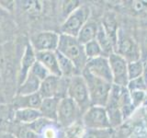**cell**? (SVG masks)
Wrapping results in <instances>:
<instances>
[{
  "instance_id": "obj_1",
  "label": "cell",
  "mask_w": 147,
  "mask_h": 138,
  "mask_svg": "<svg viewBox=\"0 0 147 138\" xmlns=\"http://www.w3.org/2000/svg\"><path fill=\"white\" fill-rule=\"evenodd\" d=\"M56 52L70 60L80 74L85 69L87 58L85 53L84 45L79 43L76 37L60 34Z\"/></svg>"
},
{
  "instance_id": "obj_2",
  "label": "cell",
  "mask_w": 147,
  "mask_h": 138,
  "mask_svg": "<svg viewBox=\"0 0 147 138\" xmlns=\"http://www.w3.org/2000/svg\"><path fill=\"white\" fill-rule=\"evenodd\" d=\"M81 75L84 77L88 89L91 106H100L106 108L113 84L93 76L86 69L83 70Z\"/></svg>"
},
{
  "instance_id": "obj_3",
  "label": "cell",
  "mask_w": 147,
  "mask_h": 138,
  "mask_svg": "<svg viewBox=\"0 0 147 138\" xmlns=\"http://www.w3.org/2000/svg\"><path fill=\"white\" fill-rule=\"evenodd\" d=\"M67 97L77 104L82 114H84L91 107L88 89L82 75H76L69 78Z\"/></svg>"
},
{
  "instance_id": "obj_4",
  "label": "cell",
  "mask_w": 147,
  "mask_h": 138,
  "mask_svg": "<svg viewBox=\"0 0 147 138\" xmlns=\"http://www.w3.org/2000/svg\"><path fill=\"white\" fill-rule=\"evenodd\" d=\"M90 9L86 5H81L70 15H68L60 26V34L77 37L81 29L88 21Z\"/></svg>"
},
{
  "instance_id": "obj_5",
  "label": "cell",
  "mask_w": 147,
  "mask_h": 138,
  "mask_svg": "<svg viewBox=\"0 0 147 138\" xmlns=\"http://www.w3.org/2000/svg\"><path fill=\"white\" fill-rule=\"evenodd\" d=\"M82 112L72 99L65 97L60 100L56 123L61 128L68 129L82 119Z\"/></svg>"
},
{
  "instance_id": "obj_6",
  "label": "cell",
  "mask_w": 147,
  "mask_h": 138,
  "mask_svg": "<svg viewBox=\"0 0 147 138\" xmlns=\"http://www.w3.org/2000/svg\"><path fill=\"white\" fill-rule=\"evenodd\" d=\"M68 84L69 78L50 75L40 83L39 93L42 99L65 98L67 97Z\"/></svg>"
},
{
  "instance_id": "obj_7",
  "label": "cell",
  "mask_w": 147,
  "mask_h": 138,
  "mask_svg": "<svg viewBox=\"0 0 147 138\" xmlns=\"http://www.w3.org/2000/svg\"><path fill=\"white\" fill-rule=\"evenodd\" d=\"M81 122L85 129H112L105 107L91 106L82 115Z\"/></svg>"
},
{
  "instance_id": "obj_8",
  "label": "cell",
  "mask_w": 147,
  "mask_h": 138,
  "mask_svg": "<svg viewBox=\"0 0 147 138\" xmlns=\"http://www.w3.org/2000/svg\"><path fill=\"white\" fill-rule=\"evenodd\" d=\"M60 39V33L55 31H40L31 36L30 44L35 51L39 52H56Z\"/></svg>"
},
{
  "instance_id": "obj_9",
  "label": "cell",
  "mask_w": 147,
  "mask_h": 138,
  "mask_svg": "<svg viewBox=\"0 0 147 138\" xmlns=\"http://www.w3.org/2000/svg\"><path fill=\"white\" fill-rule=\"evenodd\" d=\"M108 59L111 69L113 85L126 87L129 83L127 60L117 53L109 54Z\"/></svg>"
},
{
  "instance_id": "obj_10",
  "label": "cell",
  "mask_w": 147,
  "mask_h": 138,
  "mask_svg": "<svg viewBox=\"0 0 147 138\" xmlns=\"http://www.w3.org/2000/svg\"><path fill=\"white\" fill-rule=\"evenodd\" d=\"M116 53L121 55L123 58L127 60L128 63L140 60L139 48L131 37L124 33L121 29H119L118 31V43Z\"/></svg>"
},
{
  "instance_id": "obj_11",
  "label": "cell",
  "mask_w": 147,
  "mask_h": 138,
  "mask_svg": "<svg viewBox=\"0 0 147 138\" xmlns=\"http://www.w3.org/2000/svg\"><path fill=\"white\" fill-rule=\"evenodd\" d=\"M85 69L93 76L101 78L110 84H113V77L108 57L99 56L93 59H88Z\"/></svg>"
},
{
  "instance_id": "obj_12",
  "label": "cell",
  "mask_w": 147,
  "mask_h": 138,
  "mask_svg": "<svg viewBox=\"0 0 147 138\" xmlns=\"http://www.w3.org/2000/svg\"><path fill=\"white\" fill-rule=\"evenodd\" d=\"M36 61L37 60L35 51L30 43H28L26 45L24 53H23L20 60V67L18 74V86L22 84V82L26 79L31 67L33 66Z\"/></svg>"
},
{
  "instance_id": "obj_13",
  "label": "cell",
  "mask_w": 147,
  "mask_h": 138,
  "mask_svg": "<svg viewBox=\"0 0 147 138\" xmlns=\"http://www.w3.org/2000/svg\"><path fill=\"white\" fill-rule=\"evenodd\" d=\"M36 60L40 63L49 72L50 75L62 76L60 72L56 52H39L36 53Z\"/></svg>"
},
{
  "instance_id": "obj_14",
  "label": "cell",
  "mask_w": 147,
  "mask_h": 138,
  "mask_svg": "<svg viewBox=\"0 0 147 138\" xmlns=\"http://www.w3.org/2000/svg\"><path fill=\"white\" fill-rule=\"evenodd\" d=\"M42 98L39 92L30 95H16L13 100V106L15 110L18 109H35L39 110Z\"/></svg>"
},
{
  "instance_id": "obj_15",
  "label": "cell",
  "mask_w": 147,
  "mask_h": 138,
  "mask_svg": "<svg viewBox=\"0 0 147 138\" xmlns=\"http://www.w3.org/2000/svg\"><path fill=\"white\" fill-rule=\"evenodd\" d=\"M61 99L58 98H46L41 101L40 107L39 109L41 117L48 121L56 122L58 107Z\"/></svg>"
},
{
  "instance_id": "obj_16",
  "label": "cell",
  "mask_w": 147,
  "mask_h": 138,
  "mask_svg": "<svg viewBox=\"0 0 147 138\" xmlns=\"http://www.w3.org/2000/svg\"><path fill=\"white\" fill-rule=\"evenodd\" d=\"M15 121L24 125H29L34 122L38 119L41 118V114L39 110L35 109H18L14 112Z\"/></svg>"
},
{
  "instance_id": "obj_17",
  "label": "cell",
  "mask_w": 147,
  "mask_h": 138,
  "mask_svg": "<svg viewBox=\"0 0 147 138\" xmlns=\"http://www.w3.org/2000/svg\"><path fill=\"white\" fill-rule=\"evenodd\" d=\"M99 25L96 21L88 20L84 27L82 28L80 32L77 35V40L79 41V43L83 45L89 43L91 41L96 40V34H98Z\"/></svg>"
},
{
  "instance_id": "obj_18",
  "label": "cell",
  "mask_w": 147,
  "mask_h": 138,
  "mask_svg": "<svg viewBox=\"0 0 147 138\" xmlns=\"http://www.w3.org/2000/svg\"><path fill=\"white\" fill-rule=\"evenodd\" d=\"M101 25H102L106 34L108 35L109 39L111 41V43L115 49V53H116L117 43H118V31H119L116 20L114 18V17L109 14V15H106L104 17Z\"/></svg>"
},
{
  "instance_id": "obj_19",
  "label": "cell",
  "mask_w": 147,
  "mask_h": 138,
  "mask_svg": "<svg viewBox=\"0 0 147 138\" xmlns=\"http://www.w3.org/2000/svg\"><path fill=\"white\" fill-rule=\"evenodd\" d=\"M40 81L34 76L29 73L26 79L22 82V84L18 86L17 95H30L39 92L40 87Z\"/></svg>"
},
{
  "instance_id": "obj_20",
  "label": "cell",
  "mask_w": 147,
  "mask_h": 138,
  "mask_svg": "<svg viewBox=\"0 0 147 138\" xmlns=\"http://www.w3.org/2000/svg\"><path fill=\"white\" fill-rule=\"evenodd\" d=\"M56 54H57L59 68H60V72H61L62 77L71 78L74 76L81 75L76 69V66L70 61V60L67 59L66 57H64L63 54L59 53L58 52H56Z\"/></svg>"
},
{
  "instance_id": "obj_21",
  "label": "cell",
  "mask_w": 147,
  "mask_h": 138,
  "mask_svg": "<svg viewBox=\"0 0 147 138\" xmlns=\"http://www.w3.org/2000/svg\"><path fill=\"white\" fill-rule=\"evenodd\" d=\"M96 41H98V43L99 44L100 48L103 52L104 56L108 57L109 54L115 53V49L113 47L111 41L109 39L108 35L106 34L102 25H99L98 34H96Z\"/></svg>"
},
{
  "instance_id": "obj_22",
  "label": "cell",
  "mask_w": 147,
  "mask_h": 138,
  "mask_svg": "<svg viewBox=\"0 0 147 138\" xmlns=\"http://www.w3.org/2000/svg\"><path fill=\"white\" fill-rule=\"evenodd\" d=\"M144 64L141 60L128 63V76L129 81L142 76L144 72Z\"/></svg>"
},
{
  "instance_id": "obj_23",
  "label": "cell",
  "mask_w": 147,
  "mask_h": 138,
  "mask_svg": "<svg viewBox=\"0 0 147 138\" xmlns=\"http://www.w3.org/2000/svg\"><path fill=\"white\" fill-rule=\"evenodd\" d=\"M111 129H85L80 138H111Z\"/></svg>"
},
{
  "instance_id": "obj_24",
  "label": "cell",
  "mask_w": 147,
  "mask_h": 138,
  "mask_svg": "<svg viewBox=\"0 0 147 138\" xmlns=\"http://www.w3.org/2000/svg\"><path fill=\"white\" fill-rule=\"evenodd\" d=\"M84 49H85V53H86L87 60L99 57V56H104L102 50H101L99 44L98 43V41L96 40L91 41L89 43H86L84 45Z\"/></svg>"
},
{
  "instance_id": "obj_25",
  "label": "cell",
  "mask_w": 147,
  "mask_h": 138,
  "mask_svg": "<svg viewBox=\"0 0 147 138\" xmlns=\"http://www.w3.org/2000/svg\"><path fill=\"white\" fill-rule=\"evenodd\" d=\"M127 89L129 92L131 91H147V83L145 82L144 76H139L134 79L129 81L127 85Z\"/></svg>"
},
{
  "instance_id": "obj_26",
  "label": "cell",
  "mask_w": 147,
  "mask_h": 138,
  "mask_svg": "<svg viewBox=\"0 0 147 138\" xmlns=\"http://www.w3.org/2000/svg\"><path fill=\"white\" fill-rule=\"evenodd\" d=\"M30 74H31L32 76L38 78L40 82H42L46 77H48L50 76L49 72L46 70V68L38 61H36L35 64H33V66L31 67Z\"/></svg>"
},
{
  "instance_id": "obj_27",
  "label": "cell",
  "mask_w": 147,
  "mask_h": 138,
  "mask_svg": "<svg viewBox=\"0 0 147 138\" xmlns=\"http://www.w3.org/2000/svg\"><path fill=\"white\" fill-rule=\"evenodd\" d=\"M131 100L133 107L137 108L144 102L146 99V91H131L130 92Z\"/></svg>"
},
{
  "instance_id": "obj_28",
  "label": "cell",
  "mask_w": 147,
  "mask_h": 138,
  "mask_svg": "<svg viewBox=\"0 0 147 138\" xmlns=\"http://www.w3.org/2000/svg\"><path fill=\"white\" fill-rule=\"evenodd\" d=\"M16 138H39V136L28 126L22 124V126L20 127L17 133Z\"/></svg>"
},
{
  "instance_id": "obj_29",
  "label": "cell",
  "mask_w": 147,
  "mask_h": 138,
  "mask_svg": "<svg viewBox=\"0 0 147 138\" xmlns=\"http://www.w3.org/2000/svg\"><path fill=\"white\" fill-rule=\"evenodd\" d=\"M56 122H51L49 125L45 128L43 133H41V138H59V131L58 127H55L54 124Z\"/></svg>"
},
{
  "instance_id": "obj_30",
  "label": "cell",
  "mask_w": 147,
  "mask_h": 138,
  "mask_svg": "<svg viewBox=\"0 0 147 138\" xmlns=\"http://www.w3.org/2000/svg\"><path fill=\"white\" fill-rule=\"evenodd\" d=\"M24 7L28 12L38 14L42 10V4L40 1H26L24 2Z\"/></svg>"
},
{
  "instance_id": "obj_31",
  "label": "cell",
  "mask_w": 147,
  "mask_h": 138,
  "mask_svg": "<svg viewBox=\"0 0 147 138\" xmlns=\"http://www.w3.org/2000/svg\"><path fill=\"white\" fill-rule=\"evenodd\" d=\"M81 5H80L79 1H64L63 4L62 10L67 17L68 15H70L73 11H75L77 7H79Z\"/></svg>"
},
{
  "instance_id": "obj_32",
  "label": "cell",
  "mask_w": 147,
  "mask_h": 138,
  "mask_svg": "<svg viewBox=\"0 0 147 138\" xmlns=\"http://www.w3.org/2000/svg\"><path fill=\"white\" fill-rule=\"evenodd\" d=\"M15 7V1H0V7H2L5 11L10 12Z\"/></svg>"
},
{
  "instance_id": "obj_33",
  "label": "cell",
  "mask_w": 147,
  "mask_h": 138,
  "mask_svg": "<svg viewBox=\"0 0 147 138\" xmlns=\"http://www.w3.org/2000/svg\"><path fill=\"white\" fill-rule=\"evenodd\" d=\"M7 11H5L2 7H0V30L4 29V26L7 23Z\"/></svg>"
},
{
  "instance_id": "obj_34",
  "label": "cell",
  "mask_w": 147,
  "mask_h": 138,
  "mask_svg": "<svg viewBox=\"0 0 147 138\" xmlns=\"http://www.w3.org/2000/svg\"><path fill=\"white\" fill-rule=\"evenodd\" d=\"M144 2H142V1H136L133 3V9H134L135 11H141L142 10V9L144 8L145 7V5L144 4Z\"/></svg>"
},
{
  "instance_id": "obj_35",
  "label": "cell",
  "mask_w": 147,
  "mask_h": 138,
  "mask_svg": "<svg viewBox=\"0 0 147 138\" xmlns=\"http://www.w3.org/2000/svg\"><path fill=\"white\" fill-rule=\"evenodd\" d=\"M9 138H16V137H15V136H10Z\"/></svg>"
},
{
  "instance_id": "obj_36",
  "label": "cell",
  "mask_w": 147,
  "mask_h": 138,
  "mask_svg": "<svg viewBox=\"0 0 147 138\" xmlns=\"http://www.w3.org/2000/svg\"><path fill=\"white\" fill-rule=\"evenodd\" d=\"M0 122H1V115H0Z\"/></svg>"
},
{
  "instance_id": "obj_37",
  "label": "cell",
  "mask_w": 147,
  "mask_h": 138,
  "mask_svg": "<svg viewBox=\"0 0 147 138\" xmlns=\"http://www.w3.org/2000/svg\"><path fill=\"white\" fill-rule=\"evenodd\" d=\"M145 68H146V69H147V64H146V66H145Z\"/></svg>"
}]
</instances>
